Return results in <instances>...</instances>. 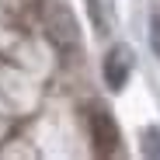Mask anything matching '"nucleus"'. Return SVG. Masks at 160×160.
Wrapping results in <instances>:
<instances>
[{"instance_id":"obj_2","label":"nucleus","mask_w":160,"mask_h":160,"mask_svg":"<svg viewBox=\"0 0 160 160\" xmlns=\"http://www.w3.org/2000/svg\"><path fill=\"white\" fill-rule=\"evenodd\" d=\"M91 129H94V143L104 150V153H108L112 146H115V125H112V118L108 115H104V112H94V118H91Z\"/></svg>"},{"instance_id":"obj_1","label":"nucleus","mask_w":160,"mask_h":160,"mask_svg":"<svg viewBox=\"0 0 160 160\" xmlns=\"http://www.w3.org/2000/svg\"><path fill=\"white\" fill-rule=\"evenodd\" d=\"M129 70H132V49L125 45H115L104 59V80H108L112 91H122V84L129 80Z\"/></svg>"},{"instance_id":"obj_3","label":"nucleus","mask_w":160,"mask_h":160,"mask_svg":"<svg viewBox=\"0 0 160 160\" xmlns=\"http://www.w3.org/2000/svg\"><path fill=\"white\" fill-rule=\"evenodd\" d=\"M150 45H153V56L160 59V14L150 18Z\"/></svg>"}]
</instances>
